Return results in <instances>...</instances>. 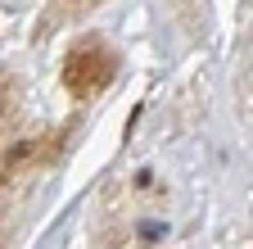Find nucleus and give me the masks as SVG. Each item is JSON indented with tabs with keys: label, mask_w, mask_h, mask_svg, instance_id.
<instances>
[{
	"label": "nucleus",
	"mask_w": 253,
	"mask_h": 249,
	"mask_svg": "<svg viewBox=\"0 0 253 249\" xmlns=\"http://www.w3.org/2000/svg\"><path fill=\"white\" fill-rule=\"evenodd\" d=\"M118 77V50L104 41V37H82L68 46L63 54V68H59V82L73 100H90Z\"/></svg>",
	"instance_id": "nucleus-1"
},
{
	"label": "nucleus",
	"mask_w": 253,
	"mask_h": 249,
	"mask_svg": "<svg viewBox=\"0 0 253 249\" xmlns=\"http://www.w3.org/2000/svg\"><path fill=\"white\" fill-rule=\"evenodd\" d=\"M100 0H50L45 5V23H41V32H50V27H63V23H73L82 18L86 9H95Z\"/></svg>",
	"instance_id": "nucleus-2"
},
{
	"label": "nucleus",
	"mask_w": 253,
	"mask_h": 249,
	"mask_svg": "<svg viewBox=\"0 0 253 249\" xmlns=\"http://www.w3.org/2000/svg\"><path fill=\"white\" fill-rule=\"evenodd\" d=\"M5 109H9V82L0 77V122H5Z\"/></svg>",
	"instance_id": "nucleus-3"
}]
</instances>
